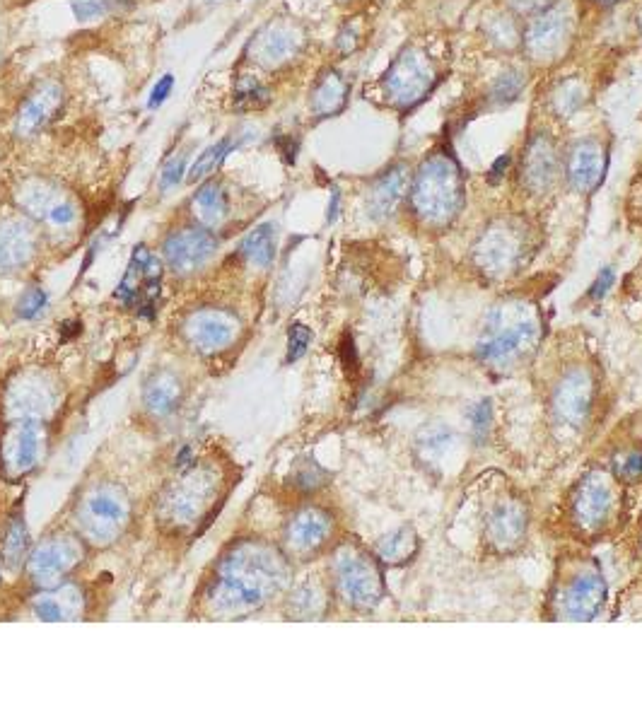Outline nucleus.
<instances>
[{"instance_id":"obj_1","label":"nucleus","mask_w":642,"mask_h":724,"mask_svg":"<svg viewBox=\"0 0 642 724\" xmlns=\"http://www.w3.org/2000/svg\"><path fill=\"white\" fill-rule=\"evenodd\" d=\"M285 575L288 570L283 558H278L271 548L242 543L218 563L210 580V604L220 613L254 611L278 592Z\"/></svg>"},{"instance_id":"obj_2","label":"nucleus","mask_w":642,"mask_h":724,"mask_svg":"<svg viewBox=\"0 0 642 724\" xmlns=\"http://www.w3.org/2000/svg\"><path fill=\"white\" fill-rule=\"evenodd\" d=\"M461 174L445 153H433L418 169L411 201L428 225H442L457 215L461 206Z\"/></svg>"},{"instance_id":"obj_3","label":"nucleus","mask_w":642,"mask_h":724,"mask_svg":"<svg viewBox=\"0 0 642 724\" xmlns=\"http://www.w3.org/2000/svg\"><path fill=\"white\" fill-rule=\"evenodd\" d=\"M435 80L437 73L430 56L423 49L408 46L396 56V61L391 63L387 75H384V92L396 107L408 109L423 102L425 95L433 90Z\"/></svg>"},{"instance_id":"obj_4","label":"nucleus","mask_w":642,"mask_h":724,"mask_svg":"<svg viewBox=\"0 0 642 724\" xmlns=\"http://www.w3.org/2000/svg\"><path fill=\"white\" fill-rule=\"evenodd\" d=\"M162 288V261L145 244L133 249L131 261L116 288V300L128 309H136L140 317H155Z\"/></svg>"},{"instance_id":"obj_5","label":"nucleus","mask_w":642,"mask_h":724,"mask_svg":"<svg viewBox=\"0 0 642 724\" xmlns=\"http://www.w3.org/2000/svg\"><path fill=\"white\" fill-rule=\"evenodd\" d=\"M128 522V500L116 486H97L85 495L78 507V524L87 539L109 543L121 534Z\"/></svg>"},{"instance_id":"obj_6","label":"nucleus","mask_w":642,"mask_h":724,"mask_svg":"<svg viewBox=\"0 0 642 724\" xmlns=\"http://www.w3.org/2000/svg\"><path fill=\"white\" fill-rule=\"evenodd\" d=\"M573 13L568 5L551 3L541 10L524 29V46L529 56L539 63H553L568 49L570 37H573Z\"/></svg>"},{"instance_id":"obj_7","label":"nucleus","mask_w":642,"mask_h":724,"mask_svg":"<svg viewBox=\"0 0 642 724\" xmlns=\"http://www.w3.org/2000/svg\"><path fill=\"white\" fill-rule=\"evenodd\" d=\"M336 585L355 609H372L384 592L377 563L360 551H346L336 560Z\"/></svg>"},{"instance_id":"obj_8","label":"nucleus","mask_w":642,"mask_h":724,"mask_svg":"<svg viewBox=\"0 0 642 724\" xmlns=\"http://www.w3.org/2000/svg\"><path fill=\"white\" fill-rule=\"evenodd\" d=\"M218 251V237L201 225H186L169 232L162 242V259L174 273H194Z\"/></svg>"},{"instance_id":"obj_9","label":"nucleus","mask_w":642,"mask_h":724,"mask_svg":"<svg viewBox=\"0 0 642 724\" xmlns=\"http://www.w3.org/2000/svg\"><path fill=\"white\" fill-rule=\"evenodd\" d=\"M63 102H66V90L58 80L49 78L34 85V90L25 97L15 116V136L29 140L44 131L51 121L61 114Z\"/></svg>"},{"instance_id":"obj_10","label":"nucleus","mask_w":642,"mask_h":724,"mask_svg":"<svg viewBox=\"0 0 642 724\" xmlns=\"http://www.w3.org/2000/svg\"><path fill=\"white\" fill-rule=\"evenodd\" d=\"M44 447V428L37 418H22L5 430L0 440V466L13 474H25L39 461Z\"/></svg>"},{"instance_id":"obj_11","label":"nucleus","mask_w":642,"mask_h":724,"mask_svg":"<svg viewBox=\"0 0 642 724\" xmlns=\"http://www.w3.org/2000/svg\"><path fill=\"white\" fill-rule=\"evenodd\" d=\"M80 558V546L73 539H46L34 548L29 558V577L42 589H56L63 577L75 568Z\"/></svg>"},{"instance_id":"obj_12","label":"nucleus","mask_w":642,"mask_h":724,"mask_svg":"<svg viewBox=\"0 0 642 724\" xmlns=\"http://www.w3.org/2000/svg\"><path fill=\"white\" fill-rule=\"evenodd\" d=\"M189 343H194L198 353H220L230 348L237 336V321L220 309H203L191 314L184 326Z\"/></svg>"},{"instance_id":"obj_13","label":"nucleus","mask_w":642,"mask_h":724,"mask_svg":"<svg viewBox=\"0 0 642 724\" xmlns=\"http://www.w3.org/2000/svg\"><path fill=\"white\" fill-rule=\"evenodd\" d=\"M302 44H305V39L293 27L266 25L249 44V56L264 68H280L300 54Z\"/></svg>"},{"instance_id":"obj_14","label":"nucleus","mask_w":642,"mask_h":724,"mask_svg":"<svg viewBox=\"0 0 642 724\" xmlns=\"http://www.w3.org/2000/svg\"><path fill=\"white\" fill-rule=\"evenodd\" d=\"M37 254V232L20 215L0 220V268L15 271L27 266Z\"/></svg>"},{"instance_id":"obj_15","label":"nucleus","mask_w":642,"mask_h":724,"mask_svg":"<svg viewBox=\"0 0 642 724\" xmlns=\"http://www.w3.org/2000/svg\"><path fill=\"white\" fill-rule=\"evenodd\" d=\"M182 486H177L169 493L165 502L169 519L174 517L177 524H189L201 515L203 507H206L208 498V483H210V471L208 469H196L189 471V476H184Z\"/></svg>"},{"instance_id":"obj_16","label":"nucleus","mask_w":642,"mask_h":724,"mask_svg":"<svg viewBox=\"0 0 642 724\" xmlns=\"http://www.w3.org/2000/svg\"><path fill=\"white\" fill-rule=\"evenodd\" d=\"M331 534V515L319 507H305L288 527V546L300 556L319 551Z\"/></svg>"},{"instance_id":"obj_17","label":"nucleus","mask_w":642,"mask_h":724,"mask_svg":"<svg viewBox=\"0 0 642 724\" xmlns=\"http://www.w3.org/2000/svg\"><path fill=\"white\" fill-rule=\"evenodd\" d=\"M601 145L597 140H580L570 148L565 160L568 181L577 191H594L604 179V160H601Z\"/></svg>"},{"instance_id":"obj_18","label":"nucleus","mask_w":642,"mask_h":724,"mask_svg":"<svg viewBox=\"0 0 642 724\" xmlns=\"http://www.w3.org/2000/svg\"><path fill=\"white\" fill-rule=\"evenodd\" d=\"M606 599L604 577L599 572H582L570 582L565 592L563 609L573 621H589L601 609Z\"/></svg>"},{"instance_id":"obj_19","label":"nucleus","mask_w":642,"mask_h":724,"mask_svg":"<svg viewBox=\"0 0 642 724\" xmlns=\"http://www.w3.org/2000/svg\"><path fill=\"white\" fill-rule=\"evenodd\" d=\"M592 408V384L582 372H570L556 391V413L560 420L580 428Z\"/></svg>"},{"instance_id":"obj_20","label":"nucleus","mask_w":642,"mask_h":724,"mask_svg":"<svg viewBox=\"0 0 642 724\" xmlns=\"http://www.w3.org/2000/svg\"><path fill=\"white\" fill-rule=\"evenodd\" d=\"M575 522L585 529H597L606 522L611 510V488L601 476H589L577 490L573 502Z\"/></svg>"},{"instance_id":"obj_21","label":"nucleus","mask_w":642,"mask_h":724,"mask_svg":"<svg viewBox=\"0 0 642 724\" xmlns=\"http://www.w3.org/2000/svg\"><path fill=\"white\" fill-rule=\"evenodd\" d=\"M536 326L531 321H519V324L510 326V329L495 331L488 341L478 346V355L481 360L493 362V365H503V362L517 358L524 348L534 343Z\"/></svg>"},{"instance_id":"obj_22","label":"nucleus","mask_w":642,"mask_h":724,"mask_svg":"<svg viewBox=\"0 0 642 724\" xmlns=\"http://www.w3.org/2000/svg\"><path fill=\"white\" fill-rule=\"evenodd\" d=\"M191 215L201 227H218L227 218V210H230V196H227L225 186L215 179H206L198 191L191 198L189 203Z\"/></svg>"},{"instance_id":"obj_23","label":"nucleus","mask_w":642,"mask_h":724,"mask_svg":"<svg viewBox=\"0 0 642 724\" xmlns=\"http://www.w3.org/2000/svg\"><path fill=\"white\" fill-rule=\"evenodd\" d=\"M348 90L350 87L346 80H343L341 73H336V70H324L312 87L309 109H312L319 119H329V116L341 114L348 102Z\"/></svg>"},{"instance_id":"obj_24","label":"nucleus","mask_w":642,"mask_h":724,"mask_svg":"<svg viewBox=\"0 0 642 724\" xmlns=\"http://www.w3.org/2000/svg\"><path fill=\"white\" fill-rule=\"evenodd\" d=\"M558 172V155L556 145L546 136L534 138L527 148V157H524V177H527L529 186L534 189H544L556 179Z\"/></svg>"},{"instance_id":"obj_25","label":"nucleus","mask_w":642,"mask_h":724,"mask_svg":"<svg viewBox=\"0 0 642 724\" xmlns=\"http://www.w3.org/2000/svg\"><path fill=\"white\" fill-rule=\"evenodd\" d=\"M524 531H527V515L515 502H505L498 505L488 517V534L495 546H515L522 541Z\"/></svg>"},{"instance_id":"obj_26","label":"nucleus","mask_w":642,"mask_h":724,"mask_svg":"<svg viewBox=\"0 0 642 724\" xmlns=\"http://www.w3.org/2000/svg\"><path fill=\"white\" fill-rule=\"evenodd\" d=\"M408 189V172L406 167H394L391 172L377 179V184L370 191V215L372 218H387L399 206Z\"/></svg>"},{"instance_id":"obj_27","label":"nucleus","mask_w":642,"mask_h":724,"mask_svg":"<svg viewBox=\"0 0 642 724\" xmlns=\"http://www.w3.org/2000/svg\"><path fill=\"white\" fill-rule=\"evenodd\" d=\"M182 401V384L169 372H157L143 387V406L145 411L162 418L169 416Z\"/></svg>"},{"instance_id":"obj_28","label":"nucleus","mask_w":642,"mask_h":724,"mask_svg":"<svg viewBox=\"0 0 642 724\" xmlns=\"http://www.w3.org/2000/svg\"><path fill=\"white\" fill-rule=\"evenodd\" d=\"M239 251H242V256L247 259V264H252L256 268L271 266L273 259H276V251H278L276 225L261 223L259 227H254V230L244 237Z\"/></svg>"},{"instance_id":"obj_29","label":"nucleus","mask_w":642,"mask_h":724,"mask_svg":"<svg viewBox=\"0 0 642 724\" xmlns=\"http://www.w3.org/2000/svg\"><path fill=\"white\" fill-rule=\"evenodd\" d=\"M29 551V531L25 524V517L13 515L8 519V527L3 531V541H0V556L8 568H17L25 563Z\"/></svg>"},{"instance_id":"obj_30","label":"nucleus","mask_w":642,"mask_h":724,"mask_svg":"<svg viewBox=\"0 0 642 724\" xmlns=\"http://www.w3.org/2000/svg\"><path fill=\"white\" fill-rule=\"evenodd\" d=\"M271 104V90L254 75H239L232 85V107L237 112H259Z\"/></svg>"},{"instance_id":"obj_31","label":"nucleus","mask_w":642,"mask_h":724,"mask_svg":"<svg viewBox=\"0 0 642 724\" xmlns=\"http://www.w3.org/2000/svg\"><path fill=\"white\" fill-rule=\"evenodd\" d=\"M235 148H237V140L232 136H227L223 140H218L215 145H210V148H206L201 155L196 157L194 165L186 169V179H189L191 184H198V181L210 179V174L223 165L225 157L230 155Z\"/></svg>"},{"instance_id":"obj_32","label":"nucleus","mask_w":642,"mask_h":724,"mask_svg":"<svg viewBox=\"0 0 642 724\" xmlns=\"http://www.w3.org/2000/svg\"><path fill=\"white\" fill-rule=\"evenodd\" d=\"M75 597L73 594H63L61 589L58 592H51V594H44V597H39L37 601H34V613H37L39 621H70V616L75 613Z\"/></svg>"},{"instance_id":"obj_33","label":"nucleus","mask_w":642,"mask_h":724,"mask_svg":"<svg viewBox=\"0 0 642 724\" xmlns=\"http://www.w3.org/2000/svg\"><path fill=\"white\" fill-rule=\"evenodd\" d=\"M483 254H486V266L488 264L493 268L512 266V261H515L519 254L512 232L498 230V235L486 237V242H483Z\"/></svg>"},{"instance_id":"obj_34","label":"nucleus","mask_w":642,"mask_h":724,"mask_svg":"<svg viewBox=\"0 0 642 724\" xmlns=\"http://www.w3.org/2000/svg\"><path fill=\"white\" fill-rule=\"evenodd\" d=\"M413 551H416V536H413L411 529L394 531L379 546V556L389 560V563H406L413 556Z\"/></svg>"},{"instance_id":"obj_35","label":"nucleus","mask_w":642,"mask_h":724,"mask_svg":"<svg viewBox=\"0 0 642 724\" xmlns=\"http://www.w3.org/2000/svg\"><path fill=\"white\" fill-rule=\"evenodd\" d=\"M524 85H527V78H524V73H519V70L510 68L505 70L503 75H498L495 78V83L490 85V99L498 104H510L515 102V99H519V95H522Z\"/></svg>"},{"instance_id":"obj_36","label":"nucleus","mask_w":642,"mask_h":724,"mask_svg":"<svg viewBox=\"0 0 642 724\" xmlns=\"http://www.w3.org/2000/svg\"><path fill=\"white\" fill-rule=\"evenodd\" d=\"M486 34L488 42L493 46H500V49H512L519 42V27L515 25L510 15H493L486 22Z\"/></svg>"},{"instance_id":"obj_37","label":"nucleus","mask_w":642,"mask_h":724,"mask_svg":"<svg viewBox=\"0 0 642 724\" xmlns=\"http://www.w3.org/2000/svg\"><path fill=\"white\" fill-rule=\"evenodd\" d=\"M582 104H585V87L575 83V80H568V83H563L553 92V109L560 116H565V119L575 114Z\"/></svg>"},{"instance_id":"obj_38","label":"nucleus","mask_w":642,"mask_h":724,"mask_svg":"<svg viewBox=\"0 0 642 724\" xmlns=\"http://www.w3.org/2000/svg\"><path fill=\"white\" fill-rule=\"evenodd\" d=\"M78 215H80L78 203H75L70 196H66V198H61V201H58L54 208L49 210V215L44 218V223L49 225L51 230L66 232L75 223H78Z\"/></svg>"},{"instance_id":"obj_39","label":"nucleus","mask_w":642,"mask_h":724,"mask_svg":"<svg viewBox=\"0 0 642 724\" xmlns=\"http://www.w3.org/2000/svg\"><path fill=\"white\" fill-rule=\"evenodd\" d=\"M116 8V0H73L70 10H73L75 20L90 22L99 20V17L109 15Z\"/></svg>"},{"instance_id":"obj_40","label":"nucleus","mask_w":642,"mask_h":724,"mask_svg":"<svg viewBox=\"0 0 642 724\" xmlns=\"http://www.w3.org/2000/svg\"><path fill=\"white\" fill-rule=\"evenodd\" d=\"M46 305H49V295H46L42 288H29L22 293L20 300H17L15 312L20 319H34L44 312Z\"/></svg>"},{"instance_id":"obj_41","label":"nucleus","mask_w":642,"mask_h":724,"mask_svg":"<svg viewBox=\"0 0 642 724\" xmlns=\"http://www.w3.org/2000/svg\"><path fill=\"white\" fill-rule=\"evenodd\" d=\"M184 177H186V155L179 153V155H174L172 160H167V165L162 167V172H160L162 194L177 189V186L184 181Z\"/></svg>"},{"instance_id":"obj_42","label":"nucleus","mask_w":642,"mask_h":724,"mask_svg":"<svg viewBox=\"0 0 642 724\" xmlns=\"http://www.w3.org/2000/svg\"><path fill=\"white\" fill-rule=\"evenodd\" d=\"M309 341H312V331L305 324H293L288 331V362H297L307 353Z\"/></svg>"},{"instance_id":"obj_43","label":"nucleus","mask_w":642,"mask_h":724,"mask_svg":"<svg viewBox=\"0 0 642 724\" xmlns=\"http://www.w3.org/2000/svg\"><path fill=\"white\" fill-rule=\"evenodd\" d=\"M172 90H174V75L172 73L162 75V78L153 85V90H150L148 109H160L162 104L167 102V97L172 95Z\"/></svg>"},{"instance_id":"obj_44","label":"nucleus","mask_w":642,"mask_h":724,"mask_svg":"<svg viewBox=\"0 0 642 724\" xmlns=\"http://www.w3.org/2000/svg\"><path fill=\"white\" fill-rule=\"evenodd\" d=\"M324 478H326V471H321L317 464H307V466H302V469L297 471V474H295L297 486L305 488V490L319 488V486H321V481H324Z\"/></svg>"},{"instance_id":"obj_45","label":"nucleus","mask_w":642,"mask_h":724,"mask_svg":"<svg viewBox=\"0 0 642 724\" xmlns=\"http://www.w3.org/2000/svg\"><path fill=\"white\" fill-rule=\"evenodd\" d=\"M469 418H471V428H474L476 435L478 437L486 435L488 425H490V404H488V401H481V404L471 408Z\"/></svg>"},{"instance_id":"obj_46","label":"nucleus","mask_w":642,"mask_h":724,"mask_svg":"<svg viewBox=\"0 0 642 724\" xmlns=\"http://www.w3.org/2000/svg\"><path fill=\"white\" fill-rule=\"evenodd\" d=\"M614 280H616L614 268H604V271L597 276V280L592 283V288H589V297H592V300H601V297L611 290Z\"/></svg>"},{"instance_id":"obj_47","label":"nucleus","mask_w":642,"mask_h":724,"mask_svg":"<svg viewBox=\"0 0 642 724\" xmlns=\"http://www.w3.org/2000/svg\"><path fill=\"white\" fill-rule=\"evenodd\" d=\"M621 476L623 478H640L642 476V452H640V449H635V452H628L626 457H623Z\"/></svg>"},{"instance_id":"obj_48","label":"nucleus","mask_w":642,"mask_h":724,"mask_svg":"<svg viewBox=\"0 0 642 724\" xmlns=\"http://www.w3.org/2000/svg\"><path fill=\"white\" fill-rule=\"evenodd\" d=\"M512 8L522 10V13H536V10H544L553 0H510Z\"/></svg>"},{"instance_id":"obj_49","label":"nucleus","mask_w":642,"mask_h":724,"mask_svg":"<svg viewBox=\"0 0 642 724\" xmlns=\"http://www.w3.org/2000/svg\"><path fill=\"white\" fill-rule=\"evenodd\" d=\"M341 355H343V365H346L348 370H355V365H358V358H355V346H353V341H350V336L343 338Z\"/></svg>"},{"instance_id":"obj_50","label":"nucleus","mask_w":642,"mask_h":724,"mask_svg":"<svg viewBox=\"0 0 642 724\" xmlns=\"http://www.w3.org/2000/svg\"><path fill=\"white\" fill-rule=\"evenodd\" d=\"M355 46H358V34L348 27L346 32H341V37H338V49H341L343 54H350Z\"/></svg>"},{"instance_id":"obj_51","label":"nucleus","mask_w":642,"mask_h":724,"mask_svg":"<svg viewBox=\"0 0 642 724\" xmlns=\"http://www.w3.org/2000/svg\"><path fill=\"white\" fill-rule=\"evenodd\" d=\"M510 162H512V155L500 157V160L493 165V169H490V181H498L500 177H503V172L510 167Z\"/></svg>"},{"instance_id":"obj_52","label":"nucleus","mask_w":642,"mask_h":724,"mask_svg":"<svg viewBox=\"0 0 642 724\" xmlns=\"http://www.w3.org/2000/svg\"><path fill=\"white\" fill-rule=\"evenodd\" d=\"M338 206H341V194L334 191V196H331V206H329V223H334V220L338 218Z\"/></svg>"},{"instance_id":"obj_53","label":"nucleus","mask_w":642,"mask_h":724,"mask_svg":"<svg viewBox=\"0 0 642 724\" xmlns=\"http://www.w3.org/2000/svg\"><path fill=\"white\" fill-rule=\"evenodd\" d=\"M599 3H616V0H599Z\"/></svg>"},{"instance_id":"obj_54","label":"nucleus","mask_w":642,"mask_h":724,"mask_svg":"<svg viewBox=\"0 0 642 724\" xmlns=\"http://www.w3.org/2000/svg\"><path fill=\"white\" fill-rule=\"evenodd\" d=\"M640 27H642V22H640Z\"/></svg>"}]
</instances>
